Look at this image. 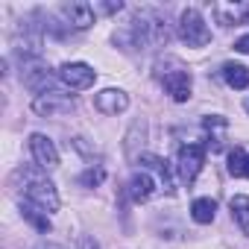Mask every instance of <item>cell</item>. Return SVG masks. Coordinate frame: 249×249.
<instances>
[{
	"label": "cell",
	"instance_id": "1",
	"mask_svg": "<svg viewBox=\"0 0 249 249\" xmlns=\"http://www.w3.org/2000/svg\"><path fill=\"white\" fill-rule=\"evenodd\" d=\"M167 38H170V30H167L164 18L153 9L135 12L129 30L114 36V41H129V50H135V47H141V50L144 47H161V44H167Z\"/></svg>",
	"mask_w": 249,
	"mask_h": 249
},
{
	"label": "cell",
	"instance_id": "2",
	"mask_svg": "<svg viewBox=\"0 0 249 249\" xmlns=\"http://www.w3.org/2000/svg\"><path fill=\"white\" fill-rule=\"evenodd\" d=\"M21 179H24V196H27V202L44 208L47 214L59 211V194H56V185L47 179V170H41L38 164L36 167H24Z\"/></svg>",
	"mask_w": 249,
	"mask_h": 249
},
{
	"label": "cell",
	"instance_id": "3",
	"mask_svg": "<svg viewBox=\"0 0 249 249\" xmlns=\"http://www.w3.org/2000/svg\"><path fill=\"white\" fill-rule=\"evenodd\" d=\"M179 38L188 47H205L211 41V30H208L205 18L196 9H185L182 12V18H179Z\"/></svg>",
	"mask_w": 249,
	"mask_h": 249
},
{
	"label": "cell",
	"instance_id": "4",
	"mask_svg": "<svg viewBox=\"0 0 249 249\" xmlns=\"http://www.w3.org/2000/svg\"><path fill=\"white\" fill-rule=\"evenodd\" d=\"M33 111L38 117H62V114H71L73 111V97L71 94H62V91L38 94L33 100Z\"/></svg>",
	"mask_w": 249,
	"mask_h": 249
},
{
	"label": "cell",
	"instance_id": "5",
	"mask_svg": "<svg viewBox=\"0 0 249 249\" xmlns=\"http://www.w3.org/2000/svg\"><path fill=\"white\" fill-rule=\"evenodd\" d=\"M21 76H24L27 88H33L36 94H47V91H53V88H50V85H53V73H50V68L41 62V56H38V59H24V65H21Z\"/></svg>",
	"mask_w": 249,
	"mask_h": 249
},
{
	"label": "cell",
	"instance_id": "6",
	"mask_svg": "<svg viewBox=\"0 0 249 249\" xmlns=\"http://www.w3.org/2000/svg\"><path fill=\"white\" fill-rule=\"evenodd\" d=\"M94 79H97V71L88 68L85 62H68L59 68V82L68 85L71 91H85L94 85Z\"/></svg>",
	"mask_w": 249,
	"mask_h": 249
},
{
	"label": "cell",
	"instance_id": "7",
	"mask_svg": "<svg viewBox=\"0 0 249 249\" xmlns=\"http://www.w3.org/2000/svg\"><path fill=\"white\" fill-rule=\"evenodd\" d=\"M205 164V147L202 144H185L179 150V176L191 185Z\"/></svg>",
	"mask_w": 249,
	"mask_h": 249
},
{
	"label": "cell",
	"instance_id": "8",
	"mask_svg": "<svg viewBox=\"0 0 249 249\" xmlns=\"http://www.w3.org/2000/svg\"><path fill=\"white\" fill-rule=\"evenodd\" d=\"M161 82H164L167 94H170L176 103H185V100L191 97V73H188V68H185V65L173 62V71L161 73Z\"/></svg>",
	"mask_w": 249,
	"mask_h": 249
},
{
	"label": "cell",
	"instance_id": "9",
	"mask_svg": "<svg viewBox=\"0 0 249 249\" xmlns=\"http://www.w3.org/2000/svg\"><path fill=\"white\" fill-rule=\"evenodd\" d=\"M30 150H33V159L41 170H56L59 167V150L47 135H41V132L30 135Z\"/></svg>",
	"mask_w": 249,
	"mask_h": 249
},
{
	"label": "cell",
	"instance_id": "10",
	"mask_svg": "<svg viewBox=\"0 0 249 249\" xmlns=\"http://www.w3.org/2000/svg\"><path fill=\"white\" fill-rule=\"evenodd\" d=\"M138 164H141V170H153V173L159 176V182H161V188H164L167 194H173V191H176L173 173H170V167H167V161H164V159H159V156H153V153H141V156H138Z\"/></svg>",
	"mask_w": 249,
	"mask_h": 249
},
{
	"label": "cell",
	"instance_id": "11",
	"mask_svg": "<svg viewBox=\"0 0 249 249\" xmlns=\"http://www.w3.org/2000/svg\"><path fill=\"white\" fill-rule=\"evenodd\" d=\"M94 106H97L103 114H120V111H126L129 97L123 94V91H117V88H106V91H100V94L94 97Z\"/></svg>",
	"mask_w": 249,
	"mask_h": 249
},
{
	"label": "cell",
	"instance_id": "12",
	"mask_svg": "<svg viewBox=\"0 0 249 249\" xmlns=\"http://www.w3.org/2000/svg\"><path fill=\"white\" fill-rule=\"evenodd\" d=\"M62 15H65L68 27H73V30H88L94 24V6H88V3H68V6H62Z\"/></svg>",
	"mask_w": 249,
	"mask_h": 249
},
{
	"label": "cell",
	"instance_id": "13",
	"mask_svg": "<svg viewBox=\"0 0 249 249\" xmlns=\"http://www.w3.org/2000/svg\"><path fill=\"white\" fill-rule=\"evenodd\" d=\"M205 132H208V150L211 153H220L223 150V141H226V129H229V123H226V117H220V114H214V117H205Z\"/></svg>",
	"mask_w": 249,
	"mask_h": 249
},
{
	"label": "cell",
	"instance_id": "14",
	"mask_svg": "<svg viewBox=\"0 0 249 249\" xmlns=\"http://www.w3.org/2000/svg\"><path fill=\"white\" fill-rule=\"evenodd\" d=\"M129 194H132V199H135V202H147V199L156 194V179H153L147 170L135 173V176L129 179Z\"/></svg>",
	"mask_w": 249,
	"mask_h": 249
},
{
	"label": "cell",
	"instance_id": "15",
	"mask_svg": "<svg viewBox=\"0 0 249 249\" xmlns=\"http://www.w3.org/2000/svg\"><path fill=\"white\" fill-rule=\"evenodd\" d=\"M191 217L196 220V223H214V217H217V202L211 199V196H199V199H194V205H191Z\"/></svg>",
	"mask_w": 249,
	"mask_h": 249
},
{
	"label": "cell",
	"instance_id": "16",
	"mask_svg": "<svg viewBox=\"0 0 249 249\" xmlns=\"http://www.w3.org/2000/svg\"><path fill=\"white\" fill-rule=\"evenodd\" d=\"M223 79L231 85V88H246L249 85V68L246 65H237V62H229V65H223Z\"/></svg>",
	"mask_w": 249,
	"mask_h": 249
},
{
	"label": "cell",
	"instance_id": "17",
	"mask_svg": "<svg viewBox=\"0 0 249 249\" xmlns=\"http://www.w3.org/2000/svg\"><path fill=\"white\" fill-rule=\"evenodd\" d=\"M229 208H231V217H234V223L243 229V234H249V196H243V194L231 196Z\"/></svg>",
	"mask_w": 249,
	"mask_h": 249
},
{
	"label": "cell",
	"instance_id": "18",
	"mask_svg": "<svg viewBox=\"0 0 249 249\" xmlns=\"http://www.w3.org/2000/svg\"><path fill=\"white\" fill-rule=\"evenodd\" d=\"M214 12L223 18V24H249V3H237V6H214Z\"/></svg>",
	"mask_w": 249,
	"mask_h": 249
},
{
	"label": "cell",
	"instance_id": "19",
	"mask_svg": "<svg viewBox=\"0 0 249 249\" xmlns=\"http://www.w3.org/2000/svg\"><path fill=\"white\" fill-rule=\"evenodd\" d=\"M21 214H24L38 231H50V217H47L44 208H38V205H33V202H21Z\"/></svg>",
	"mask_w": 249,
	"mask_h": 249
},
{
	"label": "cell",
	"instance_id": "20",
	"mask_svg": "<svg viewBox=\"0 0 249 249\" xmlns=\"http://www.w3.org/2000/svg\"><path fill=\"white\" fill-rule=\"evenodd\" d=\"M229 173L231 176H246V156L240 153V147H234L229 153Z\"/></svg>",
	"mask_w": 249,
	"mask_h": 249
},
{
	"label": "cell",
	"instance_id": "21",
	"mask_svg": "<svg viewBox=\"0 0 249 249\" xmlns=\"http://www.w3.org/2000/svg\"><path fill=\"white\" fill-rule=\"evenodd\" d=\"M106 179V173H103V167H91V170H85L82 176H79V182L85 185V188H97L100 182Z\"/></svg>",
	"mask_w": 249,
	"mask_h": 249
},
{
	"label": "cell",
	"instance_id": "22",
	"mask_svg": "<svg viewBox=\"0 0 249 249\" xmlns=\"http://www.w3.org/2000/svg\"><path fill=\"white\" fill-rule=\"evenodd\" d=\"M234 50H237V53H249V36H240V38L234 41Z\"/></svg>",
	"mask_w": 249,
	"mask_h": 249
},
{
	"label": "cell",
	"instance_id": "23",
	"mask_svg": "<svg viewBox=\"0 0 249 249\" xmlns=\"http://www.w3.org/2000/svg\"><path fill=\"white\" fill-rule=\"evenodd\" d=\"M100 12H120L123 9V3H120V0H117V3H103V6H97Z\"/></svg>",
	"mask_w": 249,
	"mask_h": 249
},
{
	"label": "cell",
	"instance_id": "24",
	"mask_svg": "<svg viewBox=\"0 0 249 249\" xmlns=\"http://www.w3.org/2000/svg\"><path fill=\"white\" fill-rule=\"evenodd\" d=\"M79 249H100V243H97L94 237H82V240H79Z\"/></svg>",
	"mask_w": 249,
	"mask_h": 249
},
{
	"label": "cell",
	"instance_id": "25",
	"mask_svg": "<svg viewBox=\"0 0 249 249\" xmlns=\"http://www.w3.org/2000/svg\"><path fill=\"white\" fill-rule=\"evenodd\" d=\"M38 249H62V246H56V243H47V246H38Z\"/></svg>",
	"mask_w": 249,
	"mask_h": 249
},
{
	"label": "cell",
	"instance_id": "26",
	"mask_svg": "<svg viewBox=\"0 0 249 249\" xmlns=\"http://www.w3.org/2000/svg\"><path fill=\"white\" fill-rule=\"evenodd\" d=\"M246 176H249V159H246Z\"/></svg>",
	"mask_w": 249,
	"mask_h": 249
},
{
	"label": "cell",
	"instance_id": "27",
	"mask_svg": "<svg viewBox=\"0 0 249 249\" xmlns=\"http://www.w3.org/2000/svg\"><path fill=\"white\" fill-rule=\"evenodd\" d=\"M246 111H249V100H246Z\"/></svg>",
	"mask_w": 249,
	"mask_h": 249
}]
</instances>
